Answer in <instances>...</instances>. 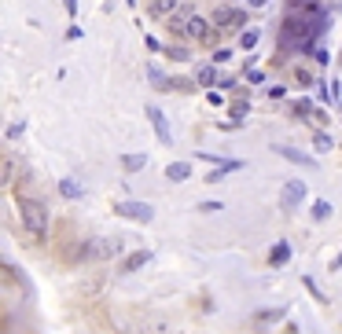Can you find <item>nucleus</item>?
<instances>
[{"mask_svg": "<svg viewBox=\"0 0 342 334\" xmlns=\"http://www.w3.org/2000/svg\"><path fill=\"white\" fill-rule=\"evenodd\" d=\"M243 77L251 85H265V70H254V62H246V66H243Z\"/></svg>", "mask_w": 342, "mask_h": 334, "instance_id": "obj_18", "label": "nucleus"}, {"mask_svg": "<svg viewBox=\"0 0 342 334\" xmlns=\"http://www.w3.org/2000/svg\"><path fill=\"white\" fill-rule=\"evenodd\" d=\"M302 198H305V184H302V180H287V184H284V195H279L284 210H294Z\"/></svg>", "mask_w": 342, "mask_h": 334, "instance_id": "obj_6", "label": "nucleus"}, {"mask_svg": "<svg viewBox=\"0 0 342 334\" xmlns=\"http://www.w3.org/2000/svg\"><path fill=\"white\" fill-rule=\"evenodd\" d=\"M4 184L11 187V158H4Z\"/></svg>", "mask_w": 342, "mask_h": 334, "instance_id": "obj_31", "label": "nucleus"}, {"mask_svg": "<svg viewBox=\"0 0 342 334\" xmlns=\"http://www.w3.org/2000/svg\"><path fill=\"white\" fill-rule=\"evenodd\" d=\"M284 312H287V309H272V312H261L258 320H265V323H269V320H279V316H284Z\"/></svg>", "mask_w": 342, "mask_h": 334, "instance_id": "obj_28", "label": "nucleus"}, {"mask_svg": "<svg viewBox=\"0 0 342 334\" xmlns=\"http://www.w3.org/2000/svg\"><path fill=\"white\" fill-rule=\"evenodd\" d=\"M147 165V154H121V169L126 173H140Z\"/></svg>", "mask_w": 342, "mask_h": 334, "instance_id": "obj_15", "label": "nucleus"}, {"mask_svg": "<svg viewBox=\"0 0 342 334\" xmlns=\"http://www.w3.org/2000/svg\"><path fill=\"white\" fill-rule=\"evenodd\" d=\"M151 19H169L173 11H180V0H147Z\"/></svg>", "mask_w": 342, "mask_h": 334, "instance_id": "obj_9", "label": "nucleus"}, {"mask_svg": "<svg viewBox=\"0 0 342 334\" xmlns=\"http://www.w3.org/2000/svg\"><path fill=\"white\" fill-rule=\"evenodd\" d=\"M188 177H192V162H169V165H166V180L184 184Z\"/></svg>", "mask_w": 342, "mask_h": 334, "instance_id": "obj_10", "label": "nucleus"}, {"mask_svg": "<svg viewBox=\"0 0 342 334\" xmlns=\"http://www.w3.org/2000/svg\"><path fill=\"white\" fill-rule=\"evenodd\" d=\"M269 99H287V88L284 85H272L269 88Z\"/></svg>", "mask_w": 342, "mask_h": 334, "instance_id": "obj_26", "label": "nucleus"}, {"mask_svg": "<svg viewBox=\"0 0 342 334\" xmlns=\"http://www.w3.org/2000/svg\"><path fill=\"white\" fill-rule=\"evenodd\" d=\"M294 114H298V118H309V121H313V114H317L313 99H294Z\"/></svg>", "mask_w": 342, "mask_h": 334, "instance_id": "obj_16", "label": "nucleus"}, {"mask_svg": "<svg viewBox=\"0 0 342 334\" xmlns=\"http://www.w3.org/2000/svg\"><path fill=\"white\" fill-rule=\"evenodd\" d=\"M195 81L203 85V88H213V85H221V74H217V66H199Z\"/></svg>", "mask_w": 342, "mask_h": 334, "instance_id": "obj_13", "label": "nucleus"}, {"mask_svg": "<svg viewBox=\"0 0 342 334\" xmlns=\"http://www.w3.org/2000/svg\"><path fill=\"white\" fill-rule=\"evenodd\" d=\"M254 44H258V29H243V37H239V48H243V52H251Z\"/></svg>", "mask_w": 342, "mask_h": 334, "instance_id": "obj_22", "label": "nucleus"}, {"mask_svg": "<svg viewBox=\"0 0 342 334\" xmlns=\"http://www.w3.org/2000/svg\"><path fill=\"white\" fill-rule=\"evenodd\" d=\"M147 257H151V250H136V253H129L126 264H121V272H136L140 264H147Z\"/></svg>", "mask_w": 342, "mask_h": 334, "instance_id": "obj_14", "label": "nucleus"}, {"mask_svg": "<svg viewBox=\"0 0 342 334\" xmlns=\"http://www.w3.org/2000/svg\"><path fill=\"white\" fill-rule=\"evenodd\" d=\"M287 261H291V243L284 239V243H276V246H272V253H269V264H272V268H279V264H287Z\"/></svg>", "mask_w": 342, "mask_h": 334, "instance_id": "obj_12", "label": "nucleus"}, {"mask_svg": "<svg viewBox=\"0 0 342 334\" xmlns=\"http://www.w3.org/2000/svg\"><path fill=\"white\" fill-rule=\"evenodd\" d=\"M166 59H173V62H188V48L169 44V48H166Z\"/></svg>", "mask_w": 342, "mask_h": 334, "instance_id": "obj_21", "label": "nucleus"}, {"mask_svg": "<svg viewBox=\"0 0 342 334\" xmlns=\"http://www.w3.org/2000/svg\"><path fill=\"white\" fill-rule=\"evenodd\" d=\"M114 253H118L114 239H96V243H92V250H88V257H114Z\"/></svg>", "mask_w": 342, "mask_h": 334, "instance_id": "obj_11", "label": "nucleus"}, {"mask_svg": "<svg viewBox=\"0 0 342 334\" xmlns=\"http://www.w3.org/2000/svg\"><path fill=\"white\" fill-rule=\"evenodd\" d=\"M114 210L121 213V217H129V220H136V224H147V220L154 217V210L147 202H118Z\"/></svg>", "mask_w": 342, "mask_h": 334, "instance_id": "obj_4", "label": "nucleus"}, {"mask_svg": "<svg viewBox=\"0 0 342 334\" xmlns=\"http://www.w3.org/2000/svg\"><path fill=\"white\" fill-rule=\"evenodd\" d=\"M246 4H251V8H265L269 0H246Z\"/></svg>", "mask_w": 342, "mask_h": 334, "instance_id": "obj_34", "label": "nucleus"}, {"mask_svg": "<svg viewBox=\"0 0 342 334\" xmlns=\"http://www.w3.org/2000/svg\"><path fill=\"white\" fill-rule=\"evenodd\" d=\"M8 136L15 140V136H22V121H15V125H8Z\"/></svg>", "mask_w": 342, "mask_h": 334, "instance_id": "obj_30", "label": "nucleus"}, {"mask_svg": "<svg viewBox=\"0 0 342 334\" xmlns=\"http://www.w3.org/2000/svg\"><path fill=\"white\" fill-rule=\"evenodd\" d=\"M63 8H67L70 15H77V0H63Z\"/></svg>", "mask_w": 342, "mask_h": 334, "instance_id": "obj_32", "label": "nucleus"}, {"mask_svg": "<svg viewBox=\"0 0 342 334\" xmlns=\"http://www.w3.org/2000/svg\"><path fill=\"white\" fill-rule=\"evenodd\" d=\"M206 103H210V107H221V103H225V95L217 92V88H210V92H206Z\"/></svg>", "mask_w": 342, "mask_h": 334, "instance_id": "obj_25", "label": "nucleus"}, {"mask_svg": "<svg viewBox=\"0 0 342 334\" xmlns=\"http://www.w3.org/2000/svg\"><path fill=\"white\" fill-rule=\"evenodd\" d=\"M246 22V11H239V8H217L213 11V26L217 29H239Z\"/></svg>", "mask_w": 342, "mask_h": 334, "instance_id": "obj_3", "label": "nucleus"}, {"mask_svg": "<svg viewBox=\"0 0 342 334\" xmlns=\"http://www.w3.org/2000/svg\"><path fill=\"white\" fill-rule=\"evenodd\" d=\"M243 114H246V103H239V99H236V103H232V118H236V121H239Z\"/></svg>", "mask_w": 342, "mask_h": 334, "instance_id": "obj_29", "label": "nucleus"}, {"mask_svg": "<svg viewBox=\"0 0 342 334\" xmlns=\"http://www.w3.org/2000/svg\"><path fill=\"white\" fill-rule=\"evenodd\" d=\"M302 283H305V290H309V294H313V297H317V301H320V305H324V301H328V297H324V294H320V286H317V283H313V276H305V279H302Z\"/></svg>", "mask_w": 342, "mask_h": 334, "instance_id": "obj_23", "label": "nucleus"}, {"mask_svg": "<svg viewBox=\"0 0 342 334\" xmlns=\"http://www.w3.org/2000/svg\"><path fill=\"white\" fill-rule=\"evenodd\" d=\"M272 151H276V154H284L287 162H294V165H313V169H317V158H309V154H302L298 147H291V143H276Z\"/></svg>", "mask_w": 342, "mask_h": 334, "instance_id": "obj_7", "label": "nucleus"}, {"mask_svg": "<svg viewBox=\"0 0 342 334\" xmlns=\"http://www.w3.org/2000/svg\"><path fill=\"white\" fill-rule=\"evenodd\" d=\"M192 15H195V11H173V15L166 19V29H169V34H177V37H188V22H192Z\"/></svg>", "mask_w": 342, "mask_h": 334, "instance_id": "obj_8", "label": "nucleus"}, {"mask_svg": "<svg viewBox=\"0 0 342 334\" xmlns=\"http://www.w3.org/2000/svg\"><path fill=\"white\" fill-rule=\"evenodd\" d=\"M291 4H294V8H298V4H302V0H291Z\"/></svg>", "mask_w": 342, "mask_h": 334, "instance_id": "obj_35", "label": "nucleus"}, {"mask_svg": "<svg viewBox=\"0 0 342 334\" xmlns=\"http://www.w3.org/2000/svg\"><path fill=\"white\" fill-rule=\"evenodd\" d=\"M188 41H199V44L213 48V44H217V34H213V26H210L206 19H199V15H192V22H188Z\"/></svg>", "mask_w": 342, "mask_h": 334, "instance_id": "obj_2", "label": "nucleus"}, {"mask_svg": "<svg viewBox=\"0 0 342 334\" xmlns=\"http://www.w3.org/2000/svg\"><path fill=\"white\" fill-rule=\"evenodd\" d=\"M338 268H342V253H338V257L331 261V272H338Z\"/></svg>", "mask_w": 342, "mask_h": 334, "instance_id": "obj_33", "label": "nucleus"}, {"mask_svg": "<svg viewBox=\"0 0 342 334\" xmlns=\"http://www.w3.org/2000/svg\"><path fill=\"white\" fill-rule=\"evenodd\" d=\"M144 114H147V121L154 125V136H159V143H166V147H169V143H173V132H169V121L162 118V110L154 107V103H147Z\"/></svg>", "mask_w": 342, "mask_h": 334, "instance_id": "obj_5", "label": "nucleus"}, {"mask_svg": "<svg viewBox=\"0 0 342 334\" xmlns=\"http://www.w3.org/2000/svg\"><path fill=\"white\" fill-rule=\"evenodd\" d=\"M313 143H317V151L324 154V151H331V136L324 132V129H313Z\"/></svg>", "mask_w": 342, "mask_h": 334, "instance_id": "obj_20", "label": "nucleus"}, {"mask_svg": "<svg viewBox=\"0 0 342 334\" xmlns=\"http://www.w3.org/2000/svg\"><path fill=\"white\" fill-rule=\"evenodd\" d=\"M228 59H232L228 48H213V62H228Z\"/></svg>", "mask_w": 342, "mask_h": 334, "instance_id": "obj_27", "label": "nucleus"}, {"mask_svg": "<svg viewBox=\"0 0 342 334\" xmlns=\"http://www.w3.org/2000/svg\"><path fill=\"white\" fill-rule=\"evenodd\" d=\"M147 70H151L147 77H151V85H154V88H169V77H162V74L154 70V66H147Z\"/></svg>", "mask_w": 342, "mask_h": 334, "instance_id": "obj_24", "label": "nucleus"}, {"mask_svg": "<svg viewBox=\"0 0 342 334\" xmlns=\"http://www.w3.org/2000/svg\"><path fill=\"white\" fill-rule=\"evenodd\" d=\"M59 191H63L67 198H81V184L70 180V177H67V180H59Z\"/></svg>", "mask_w": 342, "mask_h": 334, "instance_id": "obj_17", "label": "nucleus"}, {"mask_svg": "<svg viewBox=\"0 0 342 334\" xmlns=\"http://www.w3.org/2000/svg\"><path fill=\"white\" fill-rule=\"evenodd\" d=\"M328 217H331V202L317 198V202H313V220H328Z\"/></svg>", "mask_w": 342, "mask_h": 334, "instance_id": "obj_19", "label": "nucleus"}, {"mask_svg": "<svg viewBox=\"0 0 342 334\" xmlns=\"http://www.w3.org/2000/svg\"><path fill=\"white\" fill-rule=\"evenodd\" d=\"M19 220H22V228L29 231L34 243H44V235H48V206L37 202V198H29V195H22L19 198Z\"/></svg>", "mask_w": 342, "mask_h": 334, "instance_id": "obj_1", "label": "nucleus"}]
</instances>
